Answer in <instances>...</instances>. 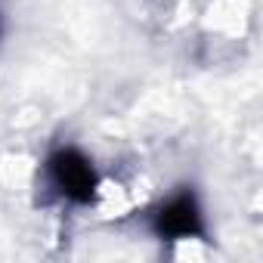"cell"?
Segmentation results:
<instances>
[{
	"mask_svg": "<svg viewBox=\"0 0 263 263\" xmlns=\"http://www.w3.org/2000/svg\"><path fill=\"white\" fill-rule=\"evenodd\" d=\"M155 232L161 238H195L204 235V220H201V208L195 201L192 192H180L174 195L164 208H158L155 214Z\"/></svg>",
	"mask_w": 263,
	"mask_h": 263,
	"instance_id": "7a4b0ae2",
	"label": "cell"
},
{
	"mask_svg": "<svg viewBox=\"0 0 263 263\" xmlns=\"http://www.w3.org/2000/svg\"><path fill=\"white\" fill-rule=\"evenodd\" d=\"M50 177L59 186V192L78 204H87L96 195L99 177L93 171V164L78 152V149H59L50 158Z\"/></svg>",
	"mask_w": 263,
	"mask_h": 263,
	"instance_id": "6da1fadb",
	"label": "cell"
}]
</instances>
